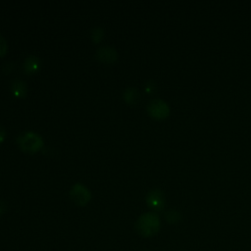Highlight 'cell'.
I'll return each mask as SVG.
<instances>
[{
	"label": "cell",
	"mask_w": 251,
	"mask_h": 251,
	"mask_svg": "<svg viewBox=\"0 0 251 251\" xmlns=\"http://www.w3.org/2000/svg\"><path fill=\"white\" fill-rule=\"evenodd\" d=\"M104 36V31L102 28L100 27H95L94 29H92L91 31V38H92V41L95 42V43H98L101 41V39L103 38Z\"/></svg>",
	"instance_id": "cell-11"
},
{
	"label": "cell",
	"mask_w": 251,
	"mask_h": 251,
	"mask_svg": "<svg viewBox=\"0 0 251 251\" xmlns=\"http://www.w3.org/2000/svg\"><path fill=\"white\" fill-rule=\"evenodd\" d=\"M147 111L153 118L163 119L168 116L170 109L165 101L161 99H153L147 105Z\"/></svg>",
	"instance_id": "cell-4"
},
{
	"label": "cell",
	"mask_w": 251,
	"mask_h": 251,
	"mask_svg": "<svg viewBox=\"0 0 251 251\" xmlns=\"http://www.w3.org/2000/svg\"><path fill=\"white\" fill-rule=\"evenodd\" d=\"M8 50V44L5 38L0 34V57L5 55Z\"/></svg>",
	"instance_id": "cell-12"
},
{
	"label": "cell",
	"mask_w": 251,
	"mask_h": 251,
	"mask_svg": "<svg viewBox=\"0 0 251 251\" xmlns=\"http://www.w3.org/2000/svg\"><path fill=\"white\" fill-rule=\"evenodd\" d=\"M11 91L17 97L23 98L27 93V85L25 81L20 79H15L11 83Z\"/></svg>",
	"instance_id": "cell-8"
},
{
	"label": "cell",
	"mask_w": 251,
	"mask_h": 251,
	"mask_svg": "<svg viewBox=\"0 0 251 251\" xmlns=\"http://www.w3.org/2000/svg\"><path fill=\"white\" fill-rule=\"evenodd\" d=\"M166 220L169 223H176L180 220V214L176 210H170L166 213Z\"/></svg>",
	"instance_id": "cell-10"
},
{
	"label": "cell",
	"mask_w": 251,
	"mask_h": 251,
	"mask_svg": "<svg viewBox=\"0 0 251 251\" xmlns=\"http://www.w3.org/2000/svg\"><path fill=\"white\" fill-rule=\"evenodd\" d=\"M146 202L148 204V206L155 210V211H160L164 208V205H165V199H164V195L163 193L158 190V189H155V190H152L150 191L147 196H146Z\"/></svg>",
	"instance_id": "cell-5"
},
{
	"label": "cell",
	"mask_w": 251,
	"mask_h": 251,
	"mask_svg": "<svg viewBox=\"0 0 251 251\" xmlns=\"http://www.w3.org/2000/svg\"><path fill=\"white\" fill-rule=\"evenodd\" d=\"M5 136H6V133H5V130H4V128L0 126V143H1V142L4 140Z\"/></svg>",
	"instance_id": "cell-14"
},
{
	"label": "cell",
	"mask_w": 251,
	"mask_h": 251,
	"mask_svg": "<svg viewBox=\"0 0 251 251\" xmlns=\"http://www.w3.org/2000/svg\"><path fill=\"white\" fill-rule=\"evenodd\" d=\"M41 66L40 59L35 55H30L26 57L23 63V70L25 74L31 75L36 73Z\"/></svg>",
	"instance_id": "cell-7"
},
{
	"label": "cell",
	"mask_w": 251,
	"mask_h": 251,
	"mask_svg": "<svg viewBox=\"0 0 251 251\" xmlns=\"http://www.w3.org/2000/svg\"><path fill=\"white\" fill-rule=\"evenodd\" d=\"M98 60L104 63H113L116 61L118 54L117 51L111 46H102L96 52Z\"/></svg>",
	"instance_id": "cell-6"
},
{
	"label": "cell",
	"mask_w": 251,
	"mask_h": 251,
	"mask_svg": "<svg viewBox=\"0 0 251 251\" xmlns=\"http://www.w3.org/2000/svg\"><path fill=\"white\" fill-rule=\"evenodd\" d=\"M5 212V203L0 201V215Z\"/></svg>",
	"instance_id": "cell-15"
},
{
	"label": "cell",
	"mask_w": 251,
	"mask_h": 251,
	"mask_svg": "<svg viewBox=\"0 0 251 251\" xmlns=\"http://www.w3.org/2000/svg\"><path fill=\"white\" fill-rule=\"evenodd\" d=\"M70 197L75 204L79 206H85L90 201L91 193L85 185L81 183H75L70 189Z\"/></svg>",
	"instance_id": "cell-3"
},
{
	"label": "cell",
	"mask_w": 251,
	"mask_h": 251,
	"mask_svg": "<svg viewBox=\"0 0 251 251\" xmlns=\"http://www.w3.org/2000/svg\"><path fill=\"white\" fill-rule=\"evenodd\" d=\"M161 224L158 215L154 212L142 214L136 221L135 228L137 232L143 237H150L155 235L160 229Z\"/></svg>",
	"instance_id": "cell-1"
},
{
	"label": "cell",
	"mask_w": 251,
	"mask_h": 251,
	"mask_svg": "<svg viewBox=\"0 0 251 251\" xmlns=\"http://www.w3.org/2000/svg\"><path fill=\"white\" fill-rule=\"evenodd\" d=\"M123 98L128 104L136 103L139 99V92L133 87H128L123 92Z\"/></svg>",
	"instance_id": "cell-9"
},
{
	"label": "cell",
	"mask_w": 251,
	"mask_h": 251,
	"mask_svg": "<svg viewBox=\"0 0 251 251\" xmlns=\"http://www.w3.org/2000/svg\"><path fill=\"white\" fill-rule=\"evenodd\" d=\"M17 143L23 151L27 153H35L42 148L43 139L36 132L25 131L19 135Z\"/></svg>",
	"instance_id": "cell-2"
},
{
	"label": "cell",
	"mask_w": 251,
	"mask_h": 251,
	"mask_svg": "<svg viewBox=\"0 0 251 251\" xmlns=\"http://www.w3.org/2000/svg\"><path fill=\"white\" fill-rule=\"evenodd\" d=\"M154 88H155V86L153 85V83H152L151 81L147 82L146 85H145V90H146L147 92H149V93H151V92L154 90Z\"/></svg>",
	"instance_id": "cell-13"
}]
</instances>
